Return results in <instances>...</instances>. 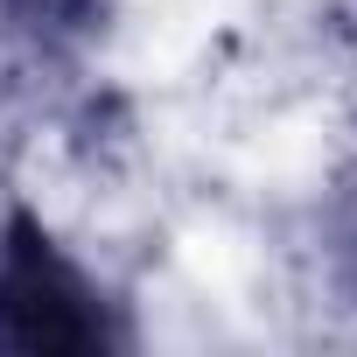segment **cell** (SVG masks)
<instances>
[{
  "instance_id": "7a4b0ae2",
  "label": "cell",
  "mask_w": 357,
  "mask_h": 357,
  "mask_svg": "<svg viewBox=\"0 0 357 357\" xmlns=\"http://www.w3.org/2000/svg\"><path fill=\"white\" fill-rule=\"evenodd\" d=\"M29 8H70V0H29Z\"/></svg>"
},
{
  "instance_id": "6da1fadb",
  "label": "cell",
  "mask_w": 357,
  "mask_h": 357,
  "mask_svg": "<svg viewBox=\"0 0 357 357\" xmlns=\"http://www.w3.org/2000/svg\"><path fill=\"white\" fill-rule=\"evenodd\" d=\"M0 343L8 350H98L105 322L91 287L50 252L36 225H15L0 245Z\"/></svg>"
}]
</instances>
